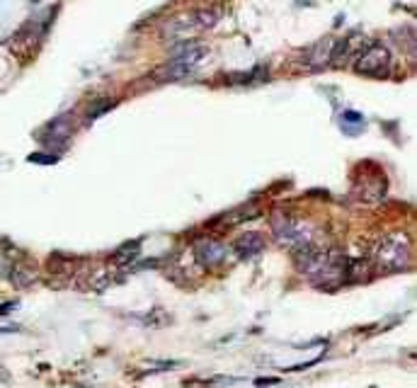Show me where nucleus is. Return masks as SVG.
<instances>
[{
	"instance_id": "f257e3e1",
	"label": "nucleus",
	"mask_w": 417,
	"mask_h": 388,
	"mask_svg": "<svg viewBox=\"0 0 417 388\" xmlns=\"http://www.w3.org/2000/svg\"><path fill=\"white\" fill-rule=\"evenodd\" d=\"M412 245L405 233H388L381 238V243L374 250V265L384 274H393V272H403L410 265Z\"/></svg>"
},
{
	"instance_id": "f03ea898",
	"label": "nucleus",
	"mask_w": 417,
	"mask_h": 388,
	"mask_svg": "<svg viewBox=\"0 0 417 388\" xmlns=\"http://www.w3.org/2000/svg\"><path fill=\"white\" fill-rule=\"evenodd\" d=\"M269 224H272V233L277 238V243L284 245V248H289V250L316 243V229L310 224H306V221H301V218L274 211L272 218H269Z\"/></svg>"
},
{
	"instance_id": "7ed1b4c3",
	"label": "nucleus",
	"mask_w": 417,
	"mask_h": 388,
	"mask_svg": "<svg viewBox=\"0 0 417 388\" xmlns=\"http://www.w3.org/2000/svg\"><path fill=\"white\" fill-rule=\"evenodd\" d=\"M390 51L384 44H369L366 49L357 53V73L369 75V78H386L390 73Z\"/></svg>"
},
{
	"instance_id": "20e7f679",
	"label": "nucleus",
	"mask_w": 417,
	"mask_h": 388,
	"mask_svg": "<svg viewBox=\"0 0 417 388\" xmlns=\"http://www.w3.org/2000/svg\"><path fill=\"white\" fill-rule=\"evenodd\" d=\"M228 257V248H226L221 240H214V238H199L194 243V260L197 265L202 267H219L226 262Z\"/></svg>"
},
{
	"instance_id": "39448f33",
	"label": "nucleus",
	"mask_w": 417,
	"mask_h": 388,
	"mask_svg": "<svg viewBox=\"0 0 417 388\" xmlns=\"http://www.w3.org/2000/svg\"><path fill=\"white\" fill-rule=\"evenodd\" d=\"M265 248V238L260 233H255V231H247V233H243L241 238L233 243V250H236V255L241 257V260H250V257L260 255Z\"/></svg>"
},
{
	"instance_id": "423d86ee",
	"label": "nucleus",
	"mask_w": 417,
	"mask_h": 388,
	"mask_svg": "<svg viewBox=\"0 0 417 388\" xmlns=\"http://www.w3.org/2000/svg\"><path fill=\"white\" fill-rule=\"evenodd\" d=\"M197 29V25H194V17L192 15H180L175 17L172 22H167V27L163 29V37L165 39H172V42H187L189 34Z\"/></svg>"
},
{
	"instance_id": "0eeeda50",
	"label": "nucleus",
	"mask_w": 417,
	"mask_h": 388,
	"mask_svg": "<svg viewBox=\"0 0 417 388\" xmlns=\"http://www.w3.org/2000/svg\"><path fill=\"white\" fill-rule=\"evenodd\" d=\"M139 253H141V243H139V240H134V243H124L122 248H117V250L112 253V265L114 267L134 265L136 257H139Z\"/></svg>"
},
{
	"instance_id": "6e6552de",
	"label": "nucleus",
	"mask_w": 417,
	"mask_h": 388,
	"mask_svg": "<svg viewBox=\"0 0 417 388\" xmlns=\"http://www.w3.org/2000/svg\"><path fill=\"white\" fill-rule=\"evenodd\" d=\"M194 17V25H197V29H214L216 25L221 22V17H224V12L219 10V8H199V10L192 12Z\"/></svg>"
},
{
	"instance_id": "1a4fd4ad",
	"label": "nucleus",
	"mask_w": 417,
	"mask_h": 388,
	"mask_svg": "<svg viewBox=\"0 0 417 388\" xmlns=\"http://www.w3.org/2000/svg\"><path fill=\"white\" fill-rule=\"evenodd\" d=\"M257 214H260V211H257L255 204H250V207L245 204V207H238V209H233L230 214H226L224 221L228 226H236V224H243V221H250V218H255Z\"/></svg>"
},
{
	"instance_id": "9d476101",
	"label": "nucleus",
	"mask_w": 417,
	"mask_h": 388,
	"mask_svg": "<svg viewBox=\"0 0 417 388\" xmlns=\"http://www.w3.org/2000/svg\"><path fill=\"white\" fill-rule=\"evenodd\" d=\"M330 51H332V42L325 39V42H318L313 47V56H310V68H323V64L330 61Z\"/></svg>"
},
{
	"instance_id": "9b49d317",
	"label": "nucleus",
	"mask_w": 417,
	"mask_h": 388,
	"mask_svg": "<svg viewBox=\"0 0 417 388\" xmlns=\"http://www.w3.org/2000/svg\"><path fill=\"white\" fill-rule=\"evenodd\" d=\"M8 276H10V282L17 284V287H29V284L34 282V274L32 272H27L22 265H15L10 272H8Z\"/></svg>"
},
{
	"instance_id": "f8f14e48",
	"label": "nucleus",
	"mask_w": 417,
	"mask_h": 388,
	"mask_svg": "<svg viewBox=\"0 0 417 388\" xmlns=\"http://www.w3.org/2000/svg\"><path fill=\"white\" fill-rule=\"evenodd\" d=\"M345 124H357L359 129H364V117L362 114H357V112H345L342 114V127Z\"/></svg>"
},
{
	"instance_id": "ddd939ff",
	"label": "nucleus",
	"mask_w": 417,
	"mask_h": 388,
	"mask_svg": "<svg viewBox=\"0 0 417 388\" xmlns=\"http://www.w3.org/2000/svg\"><path fill=\"white\" fill-rule=\"evenodd\" d=\"M32 163H56V155H29Z\"/></svg>"
}]
</instances>
